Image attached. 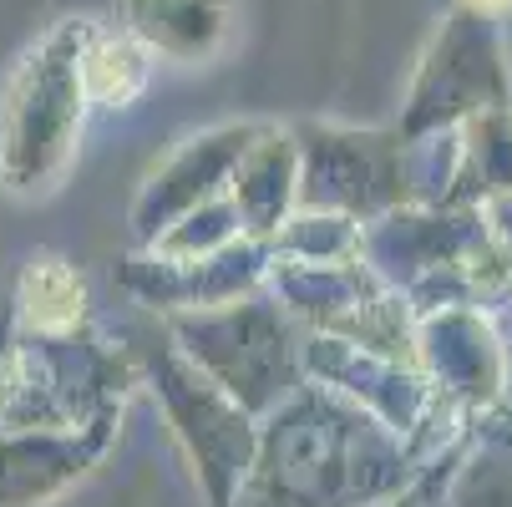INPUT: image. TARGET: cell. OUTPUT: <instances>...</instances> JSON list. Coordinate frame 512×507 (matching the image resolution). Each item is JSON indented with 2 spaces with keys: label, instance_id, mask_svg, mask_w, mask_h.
<instances>
[{
  "label": "cell",
  "instance_id": "2",
  "mask_svg": "<svg viewBox=\"0 0 512 507\" xmlns=\"http://www.w3.org/2000/svg\"><path fill=\"white\" fill-rule=\"evenodd\" d=\"M122 31L173 61H203L234 31V0H122Z\"/></svg>",
  "mask_w": 512,
  "mask_h": 507
},
{
  "label": "cell",
  "instance_id": "4",
  "mask_svg": "<svg viewBox=\"0 0 512 507\" xmlns=\"http://www.w3.org/2000/svg\"><path fill=\"white\" fill-rule=\"evenodd\" d=\"M21 310L36 320V330H61L82 310V284L71 279L56 259H41L21 279Z\"/></svg>",
  "mask_w": 512,
  "mask_h": 507
},
{
  "label": "cell",
  "instance_id": "5",
  "mask_svg": "<svg viewBox=\"0 0 512 507\" xmlns=\"http://www.w3.org/2000/svg\"><path fill=\"white\" fill-rule=\"evenodd\" d=\"M467 6H472V11H482V16H497V11H507V6H512V0H467Z\"/></svg>",
  "mask_w": 512,
  "mask_h": 507
},
{
  "label": "cell",
  "instance_id": "1",
  "mask_svg": "<svg viewBox=\"0 0 512 507\" xmlns=\"http://www.w3.org/2000/svg\"><path fill=\"white\" fill-rule=\"evenodd\" d=\"M92 21H61L51 26L0 102V183L21 198H36L56 188V178L71 163L77 132L87 117V82H82V41Z\"/></svg>",
  "mask_w": 512,
  "mask_h": 507
},
{
  "label": "cell",
  "instance_id": "3",
  "mask_svg": "<svg viewBox=\"0 0 512 507\" xmlns=\"http://www.w3.org/2000/svg\"><path fill=\"white\" fill-rule=\"evenodd\" d=\"M82 82L92 102H132L148 82V51H142L127 31H87L82 41Z\"/></svg>",
  "mask_w": 512,
  "mask_h": 507
}]
</instances>
